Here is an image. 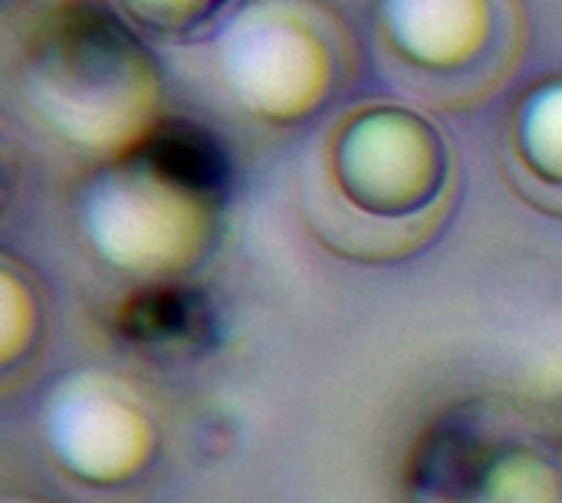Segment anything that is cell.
Masks as SVG:
<instances>
[{
  "label": "cell",
  "mask_w": 562,
  "mask_h": 503,
  "mask_svg": "<svg viewBox=\"0 0 562 503\" xmlns=\"http://www.w3.org/2000/svg\"><path fill=\"white\" fill-rule=\"evenodd\" d=\"M119 329L125 339L155 349H201L211 343V303L188 287H151L135 293L122 313Z\"/></svg>",
  "instance_id": "1"
},
{
  "label": "cell",
  "mask_w": 562,
  "mask_h": 503,
  "mask_svg": "<svg viewBox=\"0 0 562 503\" xmlns=\"http://www.w3.org/2000/svg\"><path fill=\"white\" fill-rule=\"evenodd\" d=\"M165 181L191 194H214L227 185V155L217 138L191 122L158 125L138 152Z\"/></svg>",
  "instance_id": "2"
},
{
  "label": "cell",
  "mask_w": 562,
  "mask_h": 503,
  "mask_svg": "<svg viewBox=\"0 0 562 503\" xmlns=\"http://www.w3.org/2000/svg\"><path fill=\"white\" fill-rule=\"evenodd\" d=\"M487 471L484 441L458 422L435 425L415 448L412 481L428 498H451L461 501L481 488Z\"/></svg>",
  "instance_id": "3"
}]
</instances>
